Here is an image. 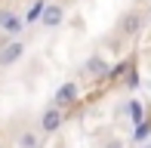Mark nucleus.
Instances as JSON below:
<instances>
[{
  "label": "nucleus",
  "mask_w": 151,
  "mask_h": 148,
  "mask_svg": "<svg viewBox=\"0 0 151 148\" xmlns=\"http://www.w3.org/2000/svg\"><path fill=\"white\" fill-rule=\"evenodd\" d=\"M0 148H3V145H0Z\"/></svg>",
  "instance_id": "2eb2a0df"
},
{
  "label": "nucleus",
  "mask_w": 151,
  "mask_h": 148,
  "mask_svg": "<svg viewBox=\"0 0 151 148\" xmlns=\"http://www.w3.org/2000/svg\"><path fill=\"white\" fill-rule=\"evenodd\" d=\"M142 148H151V142H142Z\"/></svg>",
  "instance_id": "ddd939ff"
},
{
  "label": "nucleus",
  "mask_w": 151,
  "mask_h": 148,
  "mask_svg": "<svg viewBox=\"0 0 151 148\" xmlns=\"http://www.w3.org/2000/svg\"><path fill=\"white\" fill-rule=\"evenodd\" d=\"M108 71H111V68H108V62L102 56H90L83 62V74H90V77H105Z\"/></svg>",
  "instance_id": "0eeeda50"
},
{
  "label": "nucleus",
  "mask_w": 151,
  "mask_h": 148,
  "mask_svg": "<svg viewBox=\"0 0 151 148\" xmlns=\"http://www.w3.org/2000/svg\"><path fill=\"white\" fill-rule=\"evenodd\" d=\"M148 93H151V80H148Z\"/></svg>",
  "instance_id": "4468645a"
},
{
  "label": "nucleus",
  "mask_w": 151,
  "mask_h": 148,
  "mask_svg": "<svg viewBox=\"0 0 151 148\" xmlns=\"http://www.w3.org/2000/svg\"><path fill=\"white\" fill-rule=\"evenodd\" d=\"M65 22V6L56 3V0H46V6H43V12H40V25L43 28H59V25Z\"/></svg>",
  "instance_id": "20e7f679"
},
{
  "label": "nucleus",
  "mask_w": 151,
  "mask_h": 148,
  "mask_svg": "<svg viewBox=\"0 0 151 148\" xmlns=\"http://www.w3.org/2000/svg\"><path fill=\"white\" fill-rule=\"evenodd\" d=\"M127 86H133V90H136V86H139V77H136V71L129 74V77H127Z\"/></svg>",
  "instance_id": "f8f14e48"
},
{
  "label": "nucleus",
  "mask_w": 151,
  "mask_h": 148,
  "mask_svg": "<svg viewBox=\"0 0 151 148\" xmlns=\"http://www.w3.org/2000/svg\"><path fill=\"white\" fill-rule=\"evenodd\" d=\"M148 133H151V120H142V124H136V130H133V142H145Z\"/></svg>",
  "instance_id": "9b49d317"
},
{
  "label": "nucleus",
  "mask_w": 151,
  "mask_h": 148,
  "mask_svg": "<svg viewBox=\"0 0 151 148\" xmlns=\"http://www.w3.org/2000/svg\"><path fill=\"white\" fill-rule=\"evenodd\" d=\"M77 96H80L77 80H68V83H62L59 90H56V108H68V105H74V102H77Z\"/></svg>",
  "instance_id": "39448f33"
},
{
  "label": "nucleus",
  "mask_w": 151,
  "mask_h": 148,
  "mask_svg": "<svg viewBox=\"0 0 151 148\" xmlns=\"http://www.w3.org/2000/svg\"><path fill=\"white\" fill-rule=\"evenodd\" d=\"M62 124H65V108H56V105H50V108L40 114V120H37L40 133H46V136L59 133V130H62Z\"/></svg>",
  "instance_id": "f257e3e1"
},
{
  "label": "nucleus",
  "mask_w": 151,
  "mask_h": 148,
  "mask_svg": "<svg viewBox=\"0 0 151 148\" xmlns=\"http://www.w3.org/2000/svg\"><path fill=\"white\" fill-rule=\"evenodd\" d=\"M22 56H25V43H22V40H9V43L0 50V68H9V65H16Z\"/></svg>",
  "instance_id": "423d86ee"
},
{
  "label": "nucleus",
  "mask_w": 151,
  "mask_h": 148,
  "mask_svg": "<svg viewBox=\"0 0 151 148\" xmlns=\"http://www.w3.org/2000/svg\"><path fill=\"white\" fill-rule=\"evenodd\" d=\"M43 6H46V0H34V3L28 6V12H25V25L40 22V12H43Z\"/></svg>",
  "instance_id": "9d476101"
},
{
  "label": "nucleus",
  "mask_w": 151,
  "mask_h": 148,
  "mask_svg": "<svg viewBox=\"0 0 151 148\" xmlns=\"http://www.w3.org/2000/svg\"><path fill=\"white\" fill-rule=\"evenodd\" d=\"M142 25H145L142 12H139V9H127V12L120 16V22H117V31H120L123 37H136V34L142 31Z\"/></svg>",
  "instance_id": "7ed1b4c3"
},
{
  "label": "nucleus",
  "mask_w": 151,
  "mask_h": 148,
  "mask_svg": "<svg viewBox=\"0 0 151 148\" xmlns=\"http://www.w3.org/2000/svg\"><path fill=\"white\" fill-rule=\"evenodd\" d=\"M127 114H129V120H133V126L145 120V111H142V102H139V99H129V102H127Z\"/></svg>",
  "instance_id": "1a4fd4ad"
},
{
  "label": "nucleus",
  "mask_w": 151,
  "mask_h": 148,
  "mask_svg": "<svg viewBox=\"0 0 151 148\" xmlns=\"http://www.w3.org/2000/svg\"><path fill=\"white\" fill-rule=\"evenodd\" d=\"M25 31V19L12 9H0V34L6 37H19Z\"/></svg>",
  "instance_id": "f03ea898"
},
{
  "label": "nucleus",
  "mask_w": 151,
  "mask_h": 148,
  "mask_svg": "<svg viewBox=\"0 0 151 148\" xmlns=\"http://www.w3.org/2000/svg\"><path fill=\"white\" fill-rule=\"evenodd\" d=\"M16 145H19V148H40V136H37L34 130H22Z\"/></svg>",
  "instance_id": "6e6552de"
}]
</instances>
